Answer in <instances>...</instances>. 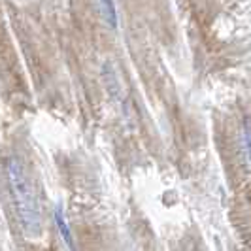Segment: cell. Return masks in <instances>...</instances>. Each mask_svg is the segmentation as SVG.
Instances as JSON below:
<instances>
[{"instance_id":"cell-1","label":"cell","mask_w":251,"mask_h":251,"mask_svg":"<svg viewBox=\"0 0 251 251\" xmlns=\"http://www.w3.org/2000/svg\"><path fill=\"white\" fill-rule=\"evenodd\" d=\"M8 179H10V187H12L13 201H15V212H17L25 236L38 238L44 228L40 202H38L36 191L26 176L23 164L17 159L8 161Z\"/></svg>"},{"instance_id":"cell-2","label":"cell","mask_w":251,"mask_h":251,"mask_svg":"<svg viewBox=\"0 0 251 251\" xmlns=\"http://www.w3.org/2000/svg\"><path fill=\"white\" fill-rule=\"evenodd\" d=\"M55 225H57V228H59L61 238L64 240V244L68 246V250L75 251V244H74V240H72V234H70V228H68L66 221H64L63 208H57V210H55Z\"/></svg>"},{"instance_id":"cell-3","label":"cell","mask_w":251,"mask_h":251,"mask_svg":"<svg viewBox=\"0 0 251 251\" xmlns=\"http://www.w3.org/2000/svg\"><path fill=\"white\" fill-rule=\"evenodd\" d=\"M100 2V12L106 19V23L115 28L117 26V13H115V6H113V0H99Z\"/></svg>"}]
</instances>
